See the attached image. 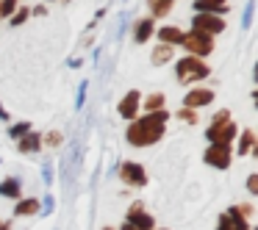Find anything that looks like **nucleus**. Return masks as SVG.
<instances>
[{
  "label": "nucleus",
  "instance_id": "nucleus-1",
  "mask_svg": "<svg viewBox=\"0 0 258 230\" xmlns=\"http://www.w3.org/2000/svg\"><path fill=\"white\" fill-rule=\"evenodd\" d=\"M169 114L158 111V114H150V117L139 119V122L131 125L128 130V141L136 147H145V144H153V141H158L164 136V122H167Z\"/></svg>",
  "mask_w": 258,
  "mask_h": 230
},
{
  "label": "nucleus",
  "instance_id": "nucleus-2",
  "mask_svg": "<svg viewBox=\"0 0 258 230\" xmlns=\"http://www.w3.org/2000/svg\"><path fill=\"white\" fill-rule=\"evenodd\" d=\"M206 75H208V67L195 56L183 58V61L178 64V78L180 81H200V78H206Z\"/></svg>",
  "mask_w": 258,
  "mask_h": 230
},
{
  "label": "nucleus",
  "instance_id": "nucleus-3",
  "mask_svg": "<svg viewBox=\"0 0 258 230\" xmlns=\"http://www.w3.org/2000/svg\"><path fill=\"white\" fill-rule=\"evenodd\" d=\"M180 42H183V45L189 47V53H195V56H208V53L214 50L211 39H208L206 34H200V31H195L191 36H183Z\"/></svg>",
  "mask_w": 258,
  "mask_h": 230
},
{
  "label": "nucleus",
  "instance_id": "nucleus-4",
  "mask_svg": "<svg viewBox=\"0 0 258 230\" xmlns=\"http://www.w3.org/2000/svg\"><path fill=\"white\" fill-rule=\"evenodd\" d=\"M122 180H125V183H131V186H145L147 183L145 167L136 164V161H125L122 164Z\"/></svg>",
  "mask_w": 258,
  "mask_h": 230
},
{
  "label": "nucleus",
  "instance_id": "nucleus-5",
  "mask_svg": "<svg viewBox=\"0 0 258 230\" xmlns=\"http://www.w3.org/2000/svg\"><path fill=\"white\" fill-rule=\"evenodd\" d=\"M195 28L200 31V34H219V31L225 28V23L219 17H214V14H197Z\"/></svg>",
  "mask_w": 258,
  "mask_h": 230
},
{
  "label": "nucleus",
  "instance_id": "nucleus-6",
  "mask_svg": "<svg viewBox=\"0 0 258 230\" xmlns=\"http://www.w3.org/2000/svg\"><path fill=\"white\" fill-rule=\"evenodd\" d=\"M206 161L211 164V167L225 169V167L230 164V147H228V144H214L211 150L206 152Z\"/></svg>",
  "mask_w": 258,
  "mask_h": 230
},
{
  "label": "nucleus",
  "instance_id": "nucleus-7",
  "mask_svg": "<svg viewBox=\"0 0 258 230\" xmlns=\"http://www.w3.org/2000/svg\"><path fill=\"white\" fill-rule=\"evenodd\" d=\"M236 136V125L233 122H225V125H217V128L208 130V139L214 141V144H230Z\"/></svg>",
  "mask_w": 258,
  "mask_h": 230
},
{
  "label": "nucleus",
  "instance_id": "nucleus-8",
  "mask_svg": "<svg viewBox=\"0 0 258 230\" xmlns=\"http://www.w3.org/2000/svg\"><path fill=\"white\" fill-rule=\"evenodd\" d=\"M214 100V92L211 89H191L189 95L183 97V106L186 108H197V106H208Z\"/></svg>",
  "mask_w": 258,
  "mask_h": 230
},
{
  "label": "nucleus",
  "instance_id": "nucleus-9",
  "mask_svg": "<svg viewBox=\"0 0 258 230\" xmlns=\"http://www.w3.org/2000/svg\"><path fill=\"white\" fill-rule=\"evenodd\" d=\"M131 224L139 227V230H153V216L142 211V202H136V205L131 208Z\"/></svg>",
  "mask_w": 258,
  "mask_h": 230
},
{
  "label": "nucleus",
  "instance_id": "nucleus-10",
  "mask_svg": "<svg viewBox=\"0 0 258 230\" xmlns=\"http://www.w3.org/2000/svg\"><path fill=\"white\" fill-rule=\"evenodd\" d=\"M136 108H139V92H128L125 100L119 103V114H122L125 119H134L136 117Z\"/></svg>",
  "mask_w": 258,
  "mask_h": 230
},
{
  "label": "nucleus",
  "instance_id": "nucleus-11",
  "mask_svg": "<svg viewBox=\"0 0 258 230\" xmlns=\"http://www.w3.org/2000/svg\"><path fill=\"white\" fill-rule=\"evenodd\" d=\"M0 194L3 197H20V180L17 178H6L0 183Z\"/></svg>",
  "mask_w": 258,
  "mask_h": 230
},
{
  "label": "nucleus",
  "instance_id": "nucleus-12",
  "mask_svg": "<svg viewBox=\"0 0 258 230\" xmlns=\"http://www.w3.org/2000/svg\"><path fill=\"white\" fill-rule=\"evenodd\" d=\"M150 34H153V20H142V23L136 25L134 39L136 42H147V39H150Z\"/></svg>",
  "mask_w": 258,
  "mask_h": 230
},
{
  "label": "nucleus",
  "instance_id": "nucleus-13",
  "mask_svg": "<svg viewBox=\"0 0 258 230\" xmlns=\"http://www.w3.org/2000/svg\"><path fill=\"white\" fill-rule=\"evenodd\" d=\"M36 211H39V202H36V200H23L17 208H14V213H17V216H25V213H36Z\"/></svg>",
  "mask_w": 258,
  "mask_h": 230
},
{
  "label": "nucleus",
  "instance_id": "nucleus-14",
  "mask_svg": "<svg viewBox=\"0 0 258 230\" xmlns=\"http://www.w3.org/2000/svg\"><path fill=\"white\" fill-rule=\"evenodd\" d=\"M20 150H23V152H34V150H39V136L25 133V141H20Z\"/></svg>",
  "mask_w": 258,
  "mask_h": 230
},
{
  "label": "nucleus",
  "instance_id": "nucleus-15",
  "mask_svg": "<svg viewBox=\"0 0 258 230\" xmlns=\"http://www.w3.org/2000/svg\"><path fill=\"white\" fill-rule=\"evenodd\" d=\"M161 39L172 45V42H180V39H183V34H180L178 28H172V25H167V28H161Z\"/></svg>",
  "mask_w": 258,
  "mask_h": 230
},
{
  "label": "nucleus",
  "instance_id": "nucleus-16",
  "mask_svg": "<svg viewBox=\"0 0 258 230\" xmlns=\"http://www.w3.org/2000/svg\"><path fill=\"white\" fill-rule=\"evenodd\" d=\"M169 58H172V47H167V45H161L158 53H153V64H164V61H169Z\"/></svg>",
  "mask_w": 258,
  "mask_h": 230
},
{
  "label": "nucleus",
  "instance_id": "nucleus-17",
  "mask_svg": "<svg viewBox=\"0 0 258 230\" xmlns=\"http://www.w3.org/2000/svg\"><path fill=\"white\" fill-rule=\"evenodd\" d=\"M31 130V125L28 122H20V125H14L12 130H9V136H12V139H20V136H25Z\"/></svg>",
  "mask_w": 258,
  "mask_h": 230
},
{
  "label": "nucleus",
  "instance_id": "nucleus-18",
  "mask_svg": "<svg viewBox=\"0 0 258 230\" xmlns=\"http://www.w3.org/2000/svg\"><path fill=\"white\" fill-rule=\"evenodd\" d=\"M252 9H255V3H247V9H244V17H241V28H250V23H252Z\"/></svg>",
  "mask_w": 258,
  "mask_h": 230
},
{
  "label": "nucleus",
  "instance_id": "nucleus-19",
  "mask_svg": "<svg viewBox=\"0 0 258 230\" xmlns=\"http://www.w3.org/2000/svg\"><path fill=\"white\" fill-rule=\"evenodd\" d=\"M42 178H45V183H47V186L53 183V164H50V161L42 164Z\"/></svg>",
  "mask_w": 258,
  "mask_h": 230
},
{
  "label": "nucleus",
  "instance_id": "nucleus-20",
  "mask_svg": "<svg viewBox=\"0 0 258 230\" xmlns=\"http://www.w3.org/2000/svg\"><path fill=\"white\" fill-rule=\"evenodd\" d=\"M14 9H17V0H3V3H0V14H6V17L14 12Z\"/></svg>",
  "mask_w": 258,
  "mask_h": 230
},
{
  "label": "nucleus",
  "instance_id": "nucleus-21",
  "mask_svg": "<svg viewBox=\"0 0 258 230\" xmlns=\"http://www.w3.org/2000/svg\"><path fill=\"white\" fill-rule=\"evenodd\" d=\"M250 144H252V133L247 130V133L241 136V147H239V152H247V150H250Z\"/></svg>",
  "mask_w": 258,
  "mask_h": 230
},
{
  "label": "nucleus",
  "instance_id": "nucleus-22",
  "mask_svg": "<svg viewBox=\"0 0 258 230\" xmlns=\"http://www.w3.org/2000/svg\"><path fill=\"white\" fill-rule=\"evenodd\" d=\"M86 86H89V84H86V81H84V84H81V89H78V100H75V106H84V100H86Z\"/></svg>",
  "mask_w": 258,
  "mask_h": 230
},
{
  "label": "nucleus",
  "instance_id": "nucleus-23",
  "mask_svg": "<svg viewBox=\"0 0 258 230\" xmlns=\"http://www.w3.org/2000/svg\"><path fill=\"white\" fill-rule=\"evenodd\" d=\"M164 103V97L161 95H153V97H147V108H158Z\"/></svg>",
  "mask_w": 258,
  "mask_h": 230
},
{
  "label": "nucleus",
  "instance_id": "nucleus-24",
  "mask_svg": "<svg viewBox=\"0 0 258 230\" xmlns=\"http://www.w3.org/2000/svg\"><path fill=\"white\" fill-rule=\"evenodd\" d=\"M47 144H50V147H58V144H61V133H56V130H53V133L47 136Z\"/></svg>",
  "mask_w": 258,
  "mask_h": 230
},
{
  "label": "nucleus",
  "instance_id": "nucleus-25",
  "mask_svg": "<svg viewBox=\"0 0 258 230\" xmlns=\"http://www.w3.org/2000/svg\"><path fill=\"white\" fill-rule=\"evenodd\" d=\"M247 189H250V191H258V175H250V180H247Z\"/></svg>",
  "mask_w": 258,
  "mask_h": 230
},
{
  "label": "nucleus",
  "instance_id": "nucleus-26",
  "mask_svg": "<svg viewBox=\"0 0 258 230\" xmlns=\"http://www.w3.org/2000/svg\"><path fill=\"white\" fill-rule=\"evenodd\" d=\"M178 117H180V119H186V122H195V119H197V117H195V111H180Z\"/></svg>",
  "mask_w": 258,
  "mask_h": 230
},
{
  "label": "nucleus",
  "instance_id": "nucleus-27",
  "mask_svg": "<svg viewBox=\"0 0 258 230\" xmlns=\"http://www.w3.org/2000/svg\"><path fill=\"white\" fill-rule=\"evenodd\" d=\"M50 211H53V197L47 194V197H45V208H42V213H50Z\"/></svg>",
  "mask_w": 258,
  "mask_h": 230
},
{
  "label": "nucleus",
  "instance_id": "nucleus-28",
  "mask_svg": "<svg viewBox=\"0 0 258 230\" xmlns=\"http://www.w3.org/2000/svg\"><path fill=\"white\" fill-rule=\"evenodd\" d=\"M25 17H28V12H20L17 17H12V25H20V23H23Z\"/></svg>",
  "mask_w": 258,
  "mask_h": 230
},
{
  "label": "nucleus",
  "instance_id": "nucleus-29",
  "mask_svg": "<svg viewBox=\"0 0 258 230\" xmlns=\"http://www.w3.org/2000/svg\"><path fill=\"white\" fill-rule=\"evenodd\" d=\"M203 3H211V6H222L225 0H203Z\"/></svg>",
  "mask_w": 258,
  "mask_h": 230
},
{
  "label": "nucleus",
  "instance_id": "nucleus-30",
  "mask_svg": "<svg viewBox=\"0 0 258 230\" xmlns=\"http://www.w3.org/2000/svg\"><path fill=\"white\" fill-rule=\"evenodd\" d=\"M0 119H9V114H6V108L0 106Z\"/></svg>",
  "mask_w": 258,
  "mask_h": 230
},
{
  "label": "nucleus",
  "instance_id": "nucleus-31",
  "mask_svg": "<svg viewBox=\"0 0 258 230\" xmlns=\"http://www.w3.org/2000/svg\"><path fill=\"white\" fill-rule=\"evenodd\" d=\"M122 230H139V227H134V224H122Z\"/></svg>",
  "mask_w": 258,
  "mask_h": 230
},
{
  "label": "nucleus",
  "instance_id": "nucleus-32",
  "mask_svg": "<svg viewBox=\"0 0 258 230\" xmlns=\"http://www.w3.org/2000/svg\"><path fill=\"white\" fill-rule=\"evenodd\" d=\"M0 230H9V227H6V224H0Z\"/></svg>",
  "mask_w": 258,
  "mask_h": 230
},
{
  "label": "nucleus",
  "instance_id": "nucleus-33",
  "mask_svg": "<svg viewBox=\"0 0 258 230\" xmlns=\"http://www.w3.org/2000/svg\"><path fill=\"white\" fill-rule=\"evenodd\" d=\"M164 3H169V0H164Z\"/></svg>",
  "mask_w": 258,
  "mask_h": 230
}]
</instances>
